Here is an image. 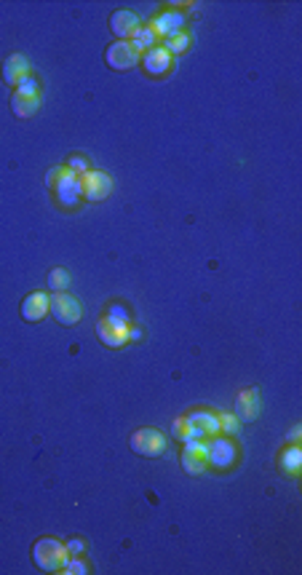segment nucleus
I'll use <instances>...</instances> for the list:
<instances>
[{
    "label": "nucleus",
    "instance_id": "nucleus-1",
    "mask_svg": "<svg viewBox=\"0 0 302 575\" xmlns=\"http://www.w3.org/2000/svg\"><path fill=\"white\" fill-rule=\"evenodd\" d=\"M67 557H70L67 544H62L57 538H41V541H35V546H32V562H35V567L43 570V573H57V570H62V565L67 562Z\"/></svg>",
    "mask_w": 302,
    "mask_h": 575
},
{
    "label": "nucleus",
    "instance_id": "nucleus-2",
    "mask_svg": "<svg viewBox=\"0 0 302 575\" xmlns=\"http://www.w3.org/2000/svg\"><path fill=\"white\" fill-rule=\"evenodd\" d=\"M48 313L57 318L59 324H64V327H73V324H78L80 316H83V308H80V303H78L73 294L54 292V294H51V303H48Z\"/></svg>",
    "mask_w": 302,
    "mask_h": 575
},
{
    "label": "nucleus",
    "instance_id": "nucleus-3",
    "mask_svg": "<svg viewBox=\"0 0 302 575\" xmlns=\"http://www.w3.org/2000/svg\"><path fill=\"white\" fill-rule=\"evenodd\" d=\"M129 444H131V450L136 455H145V457H158V455L166 453V436L161 431H155V428H139V431H134Z\"/></svg>",
    "mask_w": 302,
    "mask_h": 575
},
{
    "label": "nucleus",
    "instance_id": "nucleus-4",
    "mask_svg": "<svg viewBox=\"0 0 302 575\" xmlns=\"http://www.w3.org/2000/svg\"><path fill=\"white\" fill-rule=\"evenodd\" d=\"M129 321L126 318H115V316H105L99 324H96V334L99 340L110 346V348H121L123 343L129 340Z\"/></svg>",
    "mask_w": 302,
    "mask_h": 575
},
{
    "label": "nucleus",
    "instance_id": "nucleus-5",
    "mask_svg": "<svg viewBox=\"0 0 302 575\" xmlns=\"http://www.w3.org/2000/svg\"><path fill=\"white\" fill-rule=\"evenodd\" d=\"M105 62L107 67H113V70H131L139 62V51L134 48L131 41H118V43L107 45Z\"/></svg>",
    "mask_w": 302,
    "mask_h": 575
},
{
    "label": "nucleus",
    "instance_id": "nucleus-6",
    "mask_svg": "<svg viewBox=\"0 0 302 575\" xmlns=\"http://www.w3.org/2000/svg\"><path fill=\"white\" fill-rule=\"evenodd\" d=\"M113 190V180L102 171H86L80 177V198L86 201H105Z\"/></svg>",
    "mask_w": 302,
    "mask_h": 575
},
{
    "label": "nucleus",
    "instance_id": "nucleus-7",
    "mask_svg": "<svg viewBox=\"0 0 302 575\" xmlns=\"http://www.w3.org/2000/svg\"><path fill=\"white\" fill-rule=\"evenodd\" d=\"M206 463L217 471H225L236 463V444L230 439H212L206 444Z\"/></svg>",
    "mask_w": 302,
    "mask_h": 575
},
{
    "label": "nucleus",
    "instance_id": "nucleus-8",
    "mask_svg": "<svg viewBox=\"0 0 302 575\" xmlns=\"http://www.w3.org/2000/svg\"><path fill=\"white\" fill-rule=\"evenodd\" d=\"M54 193H57L62 206H78V198H80V177L64 166L57 185H54Z\"/></svg>",
    "mask_w": 302,
    "mask_h": 575
},
{
    "label": "nucleus",
    "instance_id": "nucleus-9",
    "mask_svg": "<svg viewBox=\"0 0 302 575\" xmlns=\"http://www.w3.org/2000/svg\"><path fill=\"white\" fill-rule=\"evenodd\" d=\"M110 30L115 32L121 41H126V38H134L136 32L142 30V22L131 8H118L110 16Z\"/></svg>",
    "mask_w": 302,
    "mask_h": 575
},
{
    "label": "nucleus",
    "instance_id": "nucleus-10",
    "mask_svg": "<svg viewBox=\"0 0 302 575\" xmlns=\"http://www.w3.org/2000/svg\"><path fill=\"white\" fill-rule=\"evenodd\" d=\"M27 78H30V62H27L24 54H11L3 62V83L19 89V83L27 80Z\"/></svg>",
    "mask_w": 302,
    "mask_h": 575
},
{
    "label": "nucleus",
    "instance_id": "nucleus-11",
    "mask_svg": "<svg viewBox=\"0 0 302 575\" xmlns=\"http://www.w3.org/2000/svg\"><path fill=\"white\" fill-rule=\"evenodd\" d=\"M48 303H51V294H45V292H32V294H27L24 303H22V318L30 321V324L45 318Z\"/></svg>",
    "mask_w": 302,
    "mask_h": 575
},
{
    "label": "nucleus",
    "instance_id": "nucleus-12",
    "mask_svg": "<svg viewBox=\"0 0 302 575\" xmlns=\"http://www.w3.org/2000/svg\"><path fill=\"white\" fill-rule=\"evenodd\" d=\"M206 444L201 441H185V453H182V469L187 474H201L206 469Z\"/></svg>",
    "mask_w": 302,
    "mask_h": 575
},
{
    "label": "nucleus",
    "instance_id": "nucleus-13",
    "mask_svg": "<svg viewBox=\"0 0 302 575\" xmlns=\"http://www.w3.org/2000/svg\"><path fill=\"white\" fill-rule=\"evenodd\" d=\"M236 409H238L236 418H241V420H257L259 412H262V399H259L257 388L238 394V399H236Z\"/></svg>",
    "mask_w": 302,
    "mask_h": 575
},
{
    "label": "nucleus",
    "instance_id": "nucleus-14",
    "mask_svg": "<svg viewBox=\"0 0 302 575\" xmlns=\"http://www.w3.org/2000/svg\"><path fill=\"white\" fill-rule=\"evenodd\" d=\"M142 64H145V70L150 73V76H164L168 70V64H171V54H168L166 48H148L145 51V57H142Z\"/></svg>",
    "mask_w": 302,
    "mask_h": 575
},
{
    "label": "nucleus",
    "instance_id": "nucleus-15",
    "mask_svg": "<svg viewBox=\"0 0 302 575\" xmlns=\"http://www.w3.org/2000/svg\"><path fill=\"white\" fill-rule=\"evenodd\" d=\"M182 24H185V16L174 14V11H166L161 14L155 22H152V35H161V38H171V35H180Z\"/></svg>",
    "mask_w": 302,
    "mask_h": 575
},
{
    "label": "nucleus",
    "instance_id": "nucleus-16",
    "mask_svg": "<svg viewBox=\"0 0 302 575\" xmlns=\"http://www.w3.org/2000/svg\"><path fill=\"white\" fill-rule=\"evenodd\" d=\"M38 105H41L38 94H22V91H16L14 97H11V110H14L16 118H32V115L38 113Z\"/></svg>",
    "mask_w": 302,
    "mask_h": 575
},
{
    "label": "nucleus",
    "instance_id": "nucleus-17",
    "mask_svg": "<svg viewBox=\"0 0 302 575\" xmlns=\"http://www.w3.org/2000/svg\"><path fill=\"white\" fill-rule=\"evenodd\" d=\"M187 420H190L193 425H198V428H203V431H206V436L220 431V418L212 415V412H206V409H196L193 415H187Z\"/></svg>",
    "mask_w": 302,
    "mask_h": 575
},
{
    "label": "nucleus",
    "instance_id": "nucleus-18",
    "mask_svg": "<svg viewBox=\"0 0 302 575\" xmlns=\"http://www.w3.org/2000/svg\"><path fill=\"white\" fill-rule=\"evenodd\" d=\"M302 466V453L300 447H289L287 453L281 455V469L289 471V474H297Z\"/></svg>",
    "mask_w": 302,
    "mask_h": 575
},
{
    "label": "nucleus",
    "instance_id": "nucleus-19",
    "mask_svg": "<svg viewBox=\"0 0 302 575\" xmlns=\"http://www.w3.org/2000/svg\"><path fill=\"white\" fill-rule=\"evenodd\" d=\"M67 287H70V273L64 271V268H54V271L48 273V289L62 292V289Z\"/></svg>",
    "mask_w": 302,
    "mask_h": 575
},
{
    "label": "nucleus",
    "instance_id": "nucleus-20",
    "mask_svg": "<svg viewBox=\"0 0 302 575\" xmlns=\"http://www.w3.org/2000/svg\"><path fill=\"white\" fill-rule=\"evenodd\" d=\"M187 43H190V38L185 35V32H180V35H171V38H166V48L168 54H180V51H185L187 48Z\"/></svg>",
    "mask_w": 302,
    "mask_h": 575
},
{
    "label": "nucleus",
    "instance_id": "nucleus-21",
    "mask_svg": "<svg viewBox=\"0 0 302 575\" xmlns=\"http://www.w3.org/2000/svg\"><path fill=\"white\" fill-rule=\"evenodd\" d=\"M152 41H155V35H152V30H139L131 38V43H134L136 51H148V48H152Z\"/></svg>",
    "mask_w": 302,
    "mask_h": 575
},
{
    "label": "nucleus",
    "instance_id": "nucleus-22",
    "mask_svg": "<svg viewBox=\"0 0 302 575\" xmlns=\"http://www.w3.org/2000/svg\"><path fill=\"white\" fill-rule=\"evenodd\" d=\"M220 428L225 431L227 436H236V434L241 431V423H238L236 415H220Z\"/></svg>",
    "mask_w": 302,
    "mask_h": 575
},
{
    "label": "nucleus",
    "instance_id": "nucleus-23",
    "mask_svg": "<svg viewBox=\"0 0 302 575\" xmlns=\"http://www.w3.org/2000/svg\"><path fill=\"white\" fill-rule=\"evenodd\" d=\"M62 570L67 575H86L89 573V567H86V562H80V560H70L67 557V562L62 565Z\"/></svg>",
    "mask_w": 302,
    "mask_h": 575
},
{
    "label": "nucleus",
    "instance_id": "nucleus-24",
    "mask_svg": "<svg viewBox=\"0 0 302 575\" xmlns=\"http://www.w3.org/2000/svg\"><path fill=\"white\" fill-rule=\"evenodd\" d=\"M67 169H70L73 174H78V177H83V174L89 171V164H86V158H80V155H76V158H70V164H67Z\"/></svg>",
    "mask_w": 302,
    "mask_h": 575
},
{
    "label": "nucleus",
    "instance_id": "nucleus-25",
    "mask_svg": "<svg viewBox=\"0 0 302 575\" xmlns=\"http://www.w3.org/2000/svg\"><path fill=\"white\" fill-rule=\"evenodd\" d=\"M16 91H22V94H38V80L30 76L27 80H22V83H19V89Z\"/></svg>",
    "mask_w": 302,
    "mask_h": 575
},
{
    "label": "nucleus",
    "instance_id": "nucleus-26",
    "mask_svg": "<svg viewBox=\"0 0 302 575\" xmlns=\"http://www.w3.org/2000/svg\"><path fill=\"white\" fill-rule=\"evenodd\" d=\"M62 169L64 166L51 169V171H48V177H45V187H51V190H54V185H57V180H59V174H62Z\"/></svg>",
    "mask_w": 302,
    "mask_h": 575
},
{
    "label": "nucleus",
    "instance_id": "nucleus-27",
    "mask_svg": "<svg viewBox=\"0 0 302 575\" xmlns=\"http://www.w3.org/2000/svg\"><path fill=\"white\" fill-rule=\"evenodd\" d=\"M83 548H86V544H83V541H80V538H73V541H70V544H67V551H70V554H80V551H83Z\"/></svg>",
    "mask_w": 302,
    "mask_h": 575
}]
</instances>
